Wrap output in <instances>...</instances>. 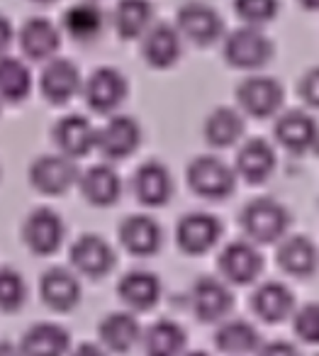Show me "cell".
<instances>
[{"instance_id": "obj_26", "label": "cell", "mask_w": 319, "mask_h": 356, "mask_svg": "<svg viewBox=\"0 0 319 356\" xmlns=\"http://www.w3.org/2000/svg\"><path fill=\"white\" fill-rule=\"evenodd\" d=\"M122 302L132 310H152L161 298V281L152 271H129L122 276L117 286Z\"/></svg>"}, {"instance_id": "obj_33", "label": "cell", "mask_w": 319, "mask_h": 356, "mask_svg": "<svg viewBox=\"0 0 319 356\" xmlns=\"http://www.w3.org/2000/svg\"><path fill=\"white\" fill-rule=\"evenodd\" d=\"M183 349H186V332L171 320L156 322L144 334L147 356H181Z\"/></svg>"}, {"instance_id": "obj_43", "label": "cell", "mask_w": 319, "mask_h": 356, "mask_svg": "<svg viewBox=\"0 0 319 356\" xmlns=\"http://www.w3.org/2000/svg\"><path fill=\"white\" fill-rule=\"evenodd\" d=\"M304 10H319V0H297Z\"/></svg>"}, {"instance_id": "obj_30", "label": "cell", "mask_w": 319, "mask_h": 356, "mask_svg": "<svg viewBox=\"0 0 319 356\" xmlns=\"http://www.w3.org/2000/svg\"><path fill=\"white\" fill-rule=\"evenodd\" d=\"M142 337V327H139L137 317L129 312H113L100 322V339L108 349L113 351H129Z\"/></svg>"}, {"instance_id": "obj_2", "label": "cell", "mask_w": 319, "mask_h": 356, "mask_svg": "<svg viewBox=\"0 0 319 356\" xmlns=\"http://www.w3.org/2000/svg\"><path fill=\"white\" fill-rule=\"evenodd\" d=\"M188 186L205 200H224L234 193L236 173L217 156H197L188 166Z\"/></svg>"}, {"instance_id": "obj_15", "label": "cell", "mask_w": 319, "mask_h": 356, "mask_svg": "<svg viewBox=\"0 0 319 356\" xmlns=\"http://www.w3.org/2000/svg\"><path fill=\"white\" fill-rule=\"evenodd\" d=\"M71 264L79 273L88 278H103L113 271L115 252L98 234H83L71 247Z\"/></svg>"}, {"instance_id": "obj_27", "label": "cell", "mask_w": 319, "mask_h": 356, "mask_svg": "<svg viewBox=\"0 0 319 356\" xmlns=\"http://www.w3.org/2000/svg\"><path fill=\"white\" fill-rule=\"evenodd\" d=\"M278 264L285 273L297 278H307L317 271L319 266V252L307 237H288L278 249Z\"/></svg>"}, {"instance_id": "obj_37", "label": "cell", "mask_w": 319, "mask_h": 356, "mask_svg": "<svg viewBox=\"0 0 319 356\" xmlns=\"http://www.w3.org/2000/svg\"><path fill=\"white\" fill-rule=\"evenodd\" d=\"M295 334L307 344H319V302L300 307L295 312Z\"/></svg>"}, {"instance_id": "obj_12", "label": "cell", "mask_w": 319, "mask_h": 356, "mask_svg": "<svg viewBox=\"0 0 319 356\" xmlns=\"http://www.w3.org/2000/svg\"><path fill=\"white\" fill-rule=\"evenodd\" d=\"M220 271L227 281L246 286V283H254L263 271V257L254 242L239 239V242L227 244L224 252L220 254Z\"/></svg>"}, {"instance_id": "obj_8", "label": "cell", "mask_w": 319, "mask_h": 356, "mask_svg": "<svg viewBox=\"0 0 319 356\" xmlns=\"http://www.w3.org/2000/svg\"><path fill=\"white\" fill-rule=\"evenodd\" d=\"M81 90H83V98L90 110L110 115L124 103L129 86H127V79H124L117 69L103 66V69H95L93 74L88 76V81H85Z\"/></svg>"}, {"instance_id": "obj_29", "label": "cell", "mask_w": 319, "mask_h": 356, "mask_svg": "<svg viewBox=\"0 0 319 356\" xmlns=\"http://www.w3.org/2000/svg\"><path fill=\"white\" fill-rule=\"evenodd\" d=\"M115 30L122 40H139L154 22V6L149 0H120L115 8Z\"/></svg>"}, {"instance_id": "obj_34", "label": "cell", "mask_w": 319, "mask_h": 356, "mask_svg": "<svg viewBox=\"0 0 319 356\" xmlns=\"http://www.w3.org/2000/svg\"><path fill=\"white\" fill-rule=\"evenodd\" d=\"M215 341L224 354L231 356H241L249 354V351H256L261 344V337L256 332L254 325L244 320H229L217 330Z\"/></svg>"}, {"instance_id": "obj_16", "label": "cell", "mask_w": 319, "mask_h": 356, "mask_svg": "<svg viewBox=\"0 0 319 356\" xmlns=\"http://www.w3.org/2000/svg\"><path fill=\"white\" fill-rule=\"evenodd\" d=\"M132 191L142 205H147V208H161L173 195L171 171L161 161L142 163L132 178Z\"/></svg>"}, {"instance_id": "obj_35", "label": "cell", "mask_w": 319, "mask_h": 356, "mask_svg": "<svg viewBox=\"0 0 319 356\" xmlns=\"http://www.w3.org/2000/svg\"><path fill=\"white\" fill-rule=\"evenodd\" d=\"M27 300V283L15 268H0V310L15 312Z\"/></svg>"}, {"instance_id": "obj_39", "label": "cell", "mask_w": 319, "mask_h": 356, "mask_svg": "<svg viewBox=\"0 0 319 356\" xmlns=\"http://www.w3.org/2000/svg\"><path fill=\"white\" fill-rule=\"evenodd\" d=\"M259 356H300V351L288 341H270L259 351Z\"/></svg>"}, {"instance_id": "obj_24", "label": "cell", "mask_w": 319, "mask_h": 356, "mask_svg": "<svg viewBox=\"0 0 319 356\" xmlns=\"http://www.w3.org/2000/svg\"><path fill=\"white\" fill-rule=\"evenodd\" d=\"M71 346V334L54 322H40L30 327L22 337V356H66Z\"/></svg>"}, {"instance_id": "obj_5", "label": "cell", "mask_w": 319, "mask_h": 356, "mask_svg": "<svg viewBox=\"0 0 319 356\" xmlns=\"http://www.w3.org/2000/svg\"><path fill=\"white\" fill-rule=\"evenodd\" d=\"M236 100H239V108L246 115H251L256 120H265L273 118L283 108L285 90L270 76H249L236 88Z\"/></svg>"}, {"instance_id": "obj_20", "label": "cell", "mask_w": 319, "mask_h": 356, "mask_svg": "<svg viewBox=\"0 0 319 356\" xmlns=\"http://www.w3.org/2000/svg\"><path fill=\"white\" fill-rule=\"evenodd\" d=\"M79 186L83 198L95 208H110L122 195V181H120L117 171L108 163H98L81 173Z\"/></svg>"}, {"instance_id": "obj_46", "label": "cell", "mask_w": 319, "mask_h": 356, "mask_svg": "<svg viewBox=\"0 0 319 356\" xmlns=\"http://www.w3.org/2000/svg\"><path fill=\"white\" fill-rule=\"evenodd\" d=\"M0 105H3V103H0Z\"/></svg>"}, {"instance_id": "obj_4", "label": "cell", "mask_w": 319, "mask_h": 356, "mask_svg": "<svg viewBox=\"0 0 319 356\" xmlns=\"http://www.w3.org/2000/svg\"><path fill=\"white\" fill-rule=\"evenodd\" d=\"M176 30H178V35L190 40L193 44L207 47V44H215L222 37V32H224V20H222V15L212 6L200 3V0H190V3H186V6L178 10Z\"/></svg>"}, {"instance_id": "obj_11", "label": "cell", "mask_w": 319, "mask_h": 356, "mask_svg": "<svg viewBox=\"0 0 319 356\" xmlns=\"http://www.w3.org/2000/svg\"><path fill=\"white\" fill-rule=\"evenodd\" d=\"M275 139L280 147H285L293 154L312 152L319 144V124L312 115L302 110H290L275 120Z\"/></svg>"}, {"instance_id": "obj_41", "label": "cell", "mask_w": 319, "mask_h": 356, "mask_svg": "<svg viewBox=\"0 0 319 356\" xmlns=\"http://www.w3.org/2000/svg\"><path fill=\"white\" fill-rule=\"evenodd\" d=\"M71 356H105V351L95 344H81Z\"/></svg>"}, {"instance_id": "obj_1", "label": "cell", "mask_w": 319, "mask_h": 356, "mask_svg": "<svg viewBox=\"0 0 319 356\" xmlns=\"http://www.w3.org/2000/svg\"><path fill=\"white\" fill-rule=\"evenodd\" d=\"M290 213L273 198H254L241 210V229L256 244H270L285 237Z\"/></svg>"}, {"instance_id": "obj_42", "label": "cell", "mask_w": 319, "mask_h": 356, "mask_svg": "<svg viewBox=\"0 0 319 356\" xmlns=\"http://www.w3.org/2000/svg\"><path fill=\"white\" fill-rule=\"evenodd\" d=\"M0 356H22L20 346H13L8 341H0Z\"/></svg>"}, {"instance_id": "obj_22", "label": "cell", "mask_w": 319, "mask_h": 356, "mask_svg": "<svg viewBox=\"0 0 319 356\" xmlns=\"http://www.w3.org/2000/svg\"><path fill=\"white\" fill-rule=\"evenodd\" d=\"M42 300L56 312H69L81 302V281L69 268H49L40 281Z\"/></svg>"}, {"instance_id": "obj_44", "label": "cell", "mask_w": 319, "mask_h": 356, "mask_svg": "<svg viewBox=\"0 0 319 356\" xmlns=\"http://www.w3.org/2000/svg\"><path fill=\"white\" fill-rule=\"evenodd\" d=\"M186 356H207L205 351H190V354H186Z\"/></svg>"}, {"instance_id": "obj_36", "label": "cell", "mask_w": 319, "mask_h": 356, "mask_svg": "<svg viewBox=\"0 0 319 356\" xmlns=\"http://www.w3.org/2000/svg\"><path fill=\"white\" fill-rule=\"evenodd\" d=\"M236 15L249 27H263L270 20H275L280 10L278 0H234Z\"/></svg>"}, {"instance_id": "obj_18", "label": "cell", "mask_w": 319, "mask_h": 356, "mask_svg": "<svg viewBox=\"0 0 319 356\" xmlns=\"http://www.w3.org/2000/svg\"><path fill=\"white\" fill-rule=\"evenodd\" d=\"M95 137H98V129H95L93 122H90L88 118H83V115H66L54 127L56 147L69 159H81L93 152Z\"/></svg>"}, {"instance_id": "obj_31", "label": "cell", "mask_w": 319, "mask_h": 356, "mask_svg": "<svg viewBox=\"0 0 319 356\" xmlns=\"http://www.w3.org/2000/svg\"><path fill=\"white\" fill-rule=\"evenodd\" d=\"M244 134V118L239 110L217 108L205 120V139L217 149H227L236 144Z\"/></svg>"}, {"instance_id": "obj_19", "label": "cell", "mask_w": 319, "mask_h": 356, "mask_svg": "<svg viewBox=\"0 0 319 356\" xmlns=\"http://www.w3.org/2000/svg\"><path fill=\"white\" fill-rule=\"evenodd\" d=\"M120 242L134 257H154L163 244L161 225L149 215H132L120 225Z\"/></svg>"}, {"instance_id": "obj_13", "label": "cell", "mask_w": 319, "mask_h": 356, "mask_svg": "<svg viewBox=\"0 0 319 356\" xmlns=\"http://www.w3.org/2000/svg\"><path fill=\"white\" fill-rule=\"evenodd\" d=\"M40 88L49 103L64 105L74 95H79V90L83 88V79H81V71L74 61L54 56L51 61H47L44 71H42Z\"/></svg>"}, {"instance_id": "obj_3", "label": "cell", "mask_w": 319, "mask_h": 356, "mask_svg": "<svg viewBox=\"0 0 319 356\" xmlns=\"http://www.w3.org/2000/svg\"><path fill=\"white\" fill-rule=\"evenodd\" d=\"M224 59L234 69L256 71L273 59V42L261 27H239L224 40Z\"/></svg>"}, {"instance_id": "obj_45", "label": "cell", "mask_w": 319, "mask_h": 356, "mask_svg": "<svg viewBox=\"0 0 319 356\" xmlns=\"http://www.w3.org/2000/svg\"><path fill=\"white\" fill-rule=\"evenodd\" d=\"M35 3H54V0H35Z\"/></svg>"}, {"instance_id": "obj_6", "label": "cell", "mask_w": 319, "mask_h": 356, "mask_svg": "<svg viewBox=\"0 0 319 356\" xmlns=\"http://www.w3.org/2000/svg\"><path fill=\"white\" fill-rule=\"evenodd\" d=\"M30 184L42 195H64L74 184H79V168L74 159L64 154H44L30 166Z\"/></svg>"}, {"instance_id": "obj_14", "label": "cell", "mask_w": 319, "mask_h": 356, "mask_svg": "<svg viewBox=\"0 0 319 356\" xmlns=\"http://www.w3.org/2000/svg\"><path fill=\"white\" fill-rule=\"evenodd\" d=\"M193 312L197 315L200 322H220L229 315L234 298L231 291L227 288V283H222L220 278H197V283L193 286L190 293Z\"/></svg>"}, {"instance_id": "obj_21", "label": "cell", "mask_w": 319, "mask_h": 356, "mask_svg": "<svg viewBox=\"0 0 319 356\" xmlns=\"http://www.w3.org/2000/svg\"><path fill=\"white\" fill-rule=\"evenodd\" d=\"M61 47V35L54 22L32 17L20 30V49L32 61H51Z\"/></svg>"}, {"instance_id": "obj_40", "label": "cell", "mask_w": 319, "mask_h": 356, "mask_svg": "<svg viewBox=\"0 0 319 356\" xmlns=\"http://www.w3.org/2000/svg\"><path fill=\"white\" fill-rule=\"evenodd\" d=\"M13 37H15V32H13L10 20L0 15V56H6L8 47L13 44Z\"/></svg>"}, {"instance_id": "obj_25", "label": "cell", "mask_w": 319, "mask_h": 356, "mask_svg": "<svg viewBox=\"0 0 319 356\" xmlns=\"http://www.w3.org/2000/svg\"><path fill=\"white\" fill-rule=\"evenodd\" d=\"M64 30L74 42H93L105 27V13L95 0H79L64 13Z\"/></svg>"}, {"instance_id": "obj_7", "label": "cell", "mask_w": 319, "mask_h": 356, "mask_svg": "<svg viewBox=\"0 0 319 356\" xmlns=\"http://www.w3.org/2000/svg\"><path fill=\"white\" fill-rule=\"evenodd\" d=\"M142 144V127L129 115H113L95 137V149L110 161H122L132 156Z\"/></svg>"}, {"instance_id": "obj_28", "label": "cell", "mask_w": 319, "mask_h": 356, "mask_svg": "<svg viewBox=\"0 0 319 356\" xmlns=\"http://www.w3.org/2000/svg\"><path fill=\"white\" fill-rule=\"evenodd\" d=\"M251 307L254 312L265 322H283L290 317L295 307V298L288 286L278 281H268L263 286L256 288L254 298H251Z\"/></svg>"}, {"instance_id": "obj_9", "label": "cell", "mask_w": 319, "mask_h": 356, "mask_svg": "<svg viewBox=\"0 0 319 356\" xmlns=\"http://www.w3.org/2000/svg\"><path fill=\"white\" fill-rule=\"evenodd\" d=\"M64 220L49 208H37L35 213L27 215L25 225H22V239L37 257H49V254L59 252V247L64 244Z\"/></svg>"}, {"instance_id": "obj_38", "label": "cell", "mask_w": 319, "mask_h": 356, "mask_svg": "<svg viewBox=\"0 0 319 356\" xmlns=\"http://www.w3.org/2000/svg\"><path fill=\"white\" fill-rule=\"evenodd\" d=\"M300 95H302L304 103L319 110V66L309 69L302 76V81H300Z\"/></svg>"}, {"instance_id": "obj_32", "label": "cell", "mask_w": 319, "mask_h": 356, "mask_svg": "<svg viewBox=\"0 0 319 356\" xmlns=\"http://www.w3.org/2000/svg\"><path fill=\"white\" fill-rule=\"evenodd\" d=\"M32 90V74L25 61L0 56V103H22Z\"/></svg>"}, {"instance_id": "obj_10", "label": "cell", "mask_w": 319, "mask_h": 356, "mask_svg": "<svg viewBox=\"0 0 319 356\" xmlns=\"http://www.w3.org/2000/svg\"><path fill=\"white\" fill-rule=\"evenodd\" d=\"M222 237V222L210 213H190L178 222L176 242L190 257L207 254Z\"/></svg>"}, {"instance_id": "obj_23", "label": "cell", "mask_w": 319, "mask_h": 356, "mask_svg": "<svg viewBox=\"0 0 319 356\" xmlns=\"http://www.w3.org/2000/svg\"><path fill=\"white\" fill-rule=\"evenodd\" d=\"M275 163H278V159H275V149L270 147V142L256 137L244 142V147L239 149L234 173H239L249 184H263L275 171Z\"/></svg>"}, {"instance_id": "obj_17", "label": "cell", "mask_w": 319, "mask_h": 356, "mask_svg": "<svg viewBox=\"0 0 319 356\" xmlns=\"http://www.w3.org/2000/svg\"><path fill=\"white\" fill-rule=\"evenodd\" d=\"M183 51V37L178 30L166 22H158L147 30L142 37V54L144 61L154 69H168L181 59Z\"/></svg>"}]
</instances>
